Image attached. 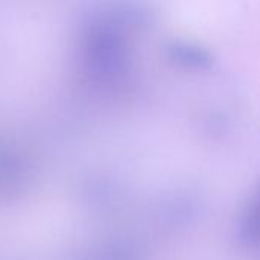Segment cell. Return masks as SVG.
Here are the masks:
<instances>
[{"instance_id": "cell-2", "label": "cell", "mask_w": 260, "mask_h": 260, "mask_svg": "<svg viewBox=\"0 0 260 260\" xmlns=\"http://www.w3.org/2000/svg\"><path fill=\"white\" fill-rule=\"evenodd\" d=\"M168 62L187 72H207L213 67V55L201 44L184 40L172 38L165 46Z\"/></svg>"}, {"instance_id": "cell-1", "label": "cell", "mask_w": 260, "mask_h": 260, "mask_svg": "<svg viewBox=\"0 0 260 260\" xmlns=\"http://www.w3.org/2000/svg\"><path fill=\"white\" fill-rule=\"evenodd\" d=\"M230 235L239 256L260 260V180L239 204Z\"/></svg>"}]
</instances>
